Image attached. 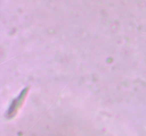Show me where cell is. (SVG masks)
Segmentation results:
<instances>
[{
    "mask_svg": "<svg viewBox=\"0 0 146 136\" xmlns=\"http://www.w3.org/2000/svg\"><path fill=\"white\" fill-rule=\"evenodd\" d=\"M29 88H26L24 90H22V92H21V94H19V96L17 98H16L14 101H12V103H11V106H10L9 109L8 111H7V118H13L14 116H15V115L17 114V112H18L19 109L21 107L24 101V99H25L26 96H27V93H28Z\"/></svg>",
    "mask_w": 146,
    "mask_h": 136,
    "instance_id": "cell-1",
    "label": "cell"
}]
</instances>
